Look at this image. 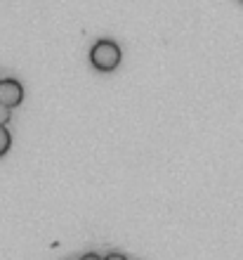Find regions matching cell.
I'll list each match as a JSON object with an SVG mask.
<instances>
[{
    "label": "cell",
    "instance_id": "7a4b0ae2",
    "mask_svg": "<svg viewBox=\"0 0 243 260\" xmlns=\"http://www.w3.org/2000/svg\"><path fill=\"white\" fill-rule=\"evenodd\" d=\"M21 100H24V88H21L19 81H14V78H5V81L0 83V102L5 104L7 109L19 107Z\"/></svg>",
    "mask_w": 243,
    "mask_h": 260
},
{
    "label": "cell",
    "instance_id": "52a82bcc",
    "mask_svg": "<svg viewBox=\"0 0 243 260\" xmlns=\"http://www.w3.org/2000/svg\"><path fill=\"white\" fill-rule=\"evenodd\" d=\"M0 83H3V81H0Z\"/></svg>",
    "mask_w": 243,
    "mask_h": 260
},
{
    "label": "cell",
    "instance_id": "3957f363",
    "mask_svg": "<svg viewBox=\"0 0 243 260\" xmlns=\"http://www.w3.org/2000/svg\"><path fill=\"white\" fill-rule=\"evenodd\" d=\"M10 144H12V137L5 130V125H0V156H5L7 151H10Z\"/></svg>",
    "mask_w": 243,
    "mask_h": 260
},
{
    "label": "cell",
    "instance_id": "6da1fadb",
    "mask_svg": "<svg viewBox=\"0 0 243 260\" xmlns=\"http://www.w3.org/2000/svg\"><path fill=\"white\" fill-rule=\"evenodd\" d=\"M90 62L97 71H114L121 64V48L114 41H97L90 50Z\"/></svg>",
    "mask_w": 243,
    "mask_h": 260
},
{
    "label": "cell",
    "instance_id": "277c9868",
    "mask_svg": "<svg viewBox=\"0 0 243 260\" xmlns=\"http://www.w3.org/2000/svg\"><path fill=\"white\" fill-rule=\"evenodd\" d=\"M7 121H10V109H7L5 104L0 102V125H5Z\"/></svg>",
    "mask_w": 243,
    "mask_h": 260
},
{
    "label": "cell",
    "instance_id": "8992f818",
    "mask_svg": "<svg viewBox=\"0 0 243 260\" xmlns=\"http://www.w3.org/2000/svg\"><path fill=\"white\" fill-rule=\"evenodd\" d=\"M81 260H104V258H99V255H97V253H85Z\"/></svg>",
    "mask_w": 243,
    "mask_h": 260
},
{
    "label": "cell",
    "instance_id": "5b68a950",
    "mask_svg": "<svg viewBox=\"0 0 243 260\" xmlns=\"http://www.w3.org/2000/svg\"><path fill=\"white\" fill-rule=\"evenodd\" d=\"M104 260H125V255H121V253H109Z\"/></svg>",
    "mask_w": 243,
    "mask_h": 260
}]
</instances>
